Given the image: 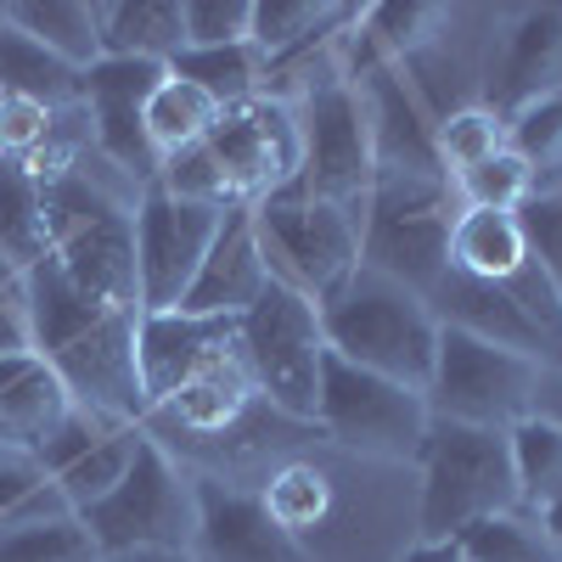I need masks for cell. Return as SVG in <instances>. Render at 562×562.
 <instances>
[{
  "instance_id": "obj_25",
  "label": "cell",
  "mask_w": 562,
  "mask_h": 562,
  "mask_svg": "<svg viewBox=\"0 0 562 562\" xmlns=\"http://www.w3.org/2000/svg\"><path fill=\"white\" fill-rule=\"evenodd\" d=\"M0 18L18 34H29L34 45H45L74 74L102 63V29H97V7L90 0H7Z\"/></svg>"
},
{
  "instance_id": "obj_13",
  "label": "cell",
  "mask_w": 562,
  "mask_h": 562,
  "mask_svg": "<svg viewBox=\"0 0 562 562\" xmlns=\"http://www.w3.org/2000/svg\"><path fill=\"white\" fill-rule=\"evenodd\" d=\"M169 68L158 63H130V57H102L97 68H85L79 79V113L90 119L97 153L124 169L130 180L153 186L158 180V153L147 140V97L158 90Z\"/></svg>"
},
{
  "instance_id": "obj_37",
  "label": "cell",
  "mask_w": 562,
  "mask_h": 562,
  "mask_svg": "<svg viewBox=\"0 0 562 562\" xmlns=\"http://www.w3.org/2000/svg\"><path fill=\"white\" fill-rule=\"evenodd\" d=\"M360 18H366V34L394 57H416L422 45H434L439 29L450 23V12L434 7V0H389V7H371Z\"/></svg>"
},
{
  "instance_id": "obj_10",
  "label": "cell",
  "mask_w": 562,
  "mask_h": 562,
  "mask_svg": "<svg viewBox=\"0 0 562 562\" xmlns=\"http://www.w3.org/2000/svg\"><path fill=\"white\" fill-rule=\"evenodd\" d=\"M299 124H304L299 186L310 198L366 220V203L378 192V153H371V124L360 108V90L349 79H326L321 90H310Z\"/></svg>"
},
{
  "instance_id": "obj_36",
  "label": "cell",
  "mask_w": 562,
  "mask_h": 562,
  "mask_svg": "<svg viewBox=\"0 0 562 562\" xmlns=\"http://www.w3.org/2000/svg\"><path fill=\"white\" fill-rule=\"evenodd\" d=\"M0 562H102V551L79 518H57V524L0 529Z\"/></svg>"
},
{
  "instance_id": "obj_9",
  "label": "cell",
  "mask_w": 562,
  "mask_h": 562,
  "mask_svg": "<svg viewBox=\"0 0 562 562\" xmlns=\"http://www.w3.org/2000/svg\"><path fill=\"white\" fill-rule=\"evenodd\" d=\"M79 524L97 540L102 557L147 551V546H192L198 501H192V484L175 473V461L140 434V450L130 461L124 484L113 495H102L97 506H85Z\"/></svg>"
},
{
  "instance_id": "obj_22",
  "label": "cell",
  "mask_w": 562,
  "mask_h": 562,
  "mask_svg": "<svg viewBox=\"0 0 562 562\" xmlns=\"http://www.w3.org/2000/svg\"><path fill=\"white\" fill-rule=\"evenodd\" d=\"M254 378H248V360H243V349L231 344L225 355H214L192 383H180L158 411L164 416H175L186 434H231L237 422L248 416V405H254Z\"/></svg>"
},
{
  "instance_id": "obj_46",
  "label": "cell",
  "mask_w": 562,
  "mask_h": 562,
  "mask_svg": "<svg viewBox=\"0 0 562 562\" xmlns=\"http://www.w3.org/2000/svg\"><path fill=\"white\" fill-rule=\"evenodd\" d=\"M45 484V467L34 461V450H23V445H0V518L29 495V490H40Z\"/></svg>"
},
{
  "instance_id": "obj_34",
  "label": "cell",
  "mask_w": 562,
  "mask_h": 562,
  "mask_svg": "<svg viewBox=\"0 0 562 562\" xmlns=\"http://www.w3.org/2000/svg\"><path fill=\"white\" fill-rule=\"evenodd\" d=\"M461 562H562V551L546 540V529L524 512H501V518H484L473 529L456 535Z\"/></svg>"
},
{
  "instance_id": "obj_11",
  "label": "cell",
  "mask_w": 562,
  "mask_h": 562,
  "mask_svg": "<svg viewBox=\"0 0 562 562\" xmlns=\"http://www.w3.org/2000/svg\"><path fill=\"white\" fill-rule=\"evenodd\" d=\"M231 209H198L169 198L164 186H140L135 198V281H140V315H169L186 304L192 281L220 237Z\"/></svg>"
},
{
  "instance_id": "obj_41",
  "label": "cell",
  "mask_w": 562,
  "mask_h": 562,
  "mask_svg": "<svg viewBox=\"0 0 562 562\" xmlns=\"http://www.w3.org/2000/svg\"><path fill=\"white\" fill-rule=\"evenodd\" d=\"M113 428H130V422H108V416H90V411H74L63 428H52L40 445H34V461L45 467V479H63L79 456H90Z\"/></svg>"
},
{
  "instance_id": "obj_23",
  "label": "cell",
  "mask_w": 562,
  "mask_h": 562,
  "mask_svg": "<svg viewBox=\"0 0 562 562\" xmlns=\"http://www.w3.org/2000/svg\"><path fill=\"white\" fill-rule=\"evenodd\" d=\"M529 265V237H524V220L506 214V209H461L450 220V270L467 281H512Z\"/></svg>"
},
{
  "instance_id": "obj_29",
  "label": "cell",
  "mask_w": 562,
  "mask_h": 562,
  "mask_svg": "<svg viewBox=\"0 0 562 562\" xmlns=\"http://www.w3.org/2000/svg\"><path fill=\"white\" fill-rule=\"evenodd\" d=\"M175 79H192L198 90H209V97L220 108H237L248 97H259V74H265V57L254 52V45H186V52L169 63Z\"/></svg>"
},
{
  "instance_id": "obj_45",
  "label": "cell",
  "mask_w": 562,
  "mask_h": 562,
  "mask_svg": "<svg viewBox=\"0 0 562 562\" xmlns=\"http://www.w3.org/2000/svg\"><path fill=\"white\" fill-rule=\"evenodd\" d=\"M7 355H34V333L23 310V276L12 265H0V360Z\"/></svg>"
},
{
  "instance_id": "obj_31",
  "label": "cell",
  "mask_w": 562,
  "mask_h": 562,
  "mask_svg": "<svg viewBox=\"0 0 562 562\" xmlns=\"http://www.w3.org/2000/svg\"><path fill=\"white\" fill-rule=\"evenodd\" d=\"M512 445V473H518V506H546L562 495V422L551 416H524L506 428Z\"/></svg>"
},
{
  "instance_id": "obj_39",
  "label": "cell",
  "mask_w": 562,
  "mask_h": 562,
  "mask_svg": "<svg viewBox=\"0 0 562 562\" xmlns=\"http://www.w3.org/2000/svg\"><path fill=\"white\" fill-rule=\"evenodd\" d=\"M535 169L518 158V153H495L484 169L473 175H461V192H467V209H506V214H518L529 198H535Z\"/></svg>"
},
{
  "instance_id": "obj_30",
  "label": "cell",
  "mask_w": 562,
  "mask_h": 562,
  "mask_svg": "<svg viewBox=\"0 0 562 562\" xmlns=\"http://www.w3.org/2000/svg\"><path fill=\"white\" fill-rule=\"evenodd\" d=\"M52 243H45V209H40V186L18 169L0 164V265H12L18 276L34 270Z\"/></svg>"
},
{
  "instance_id": "obj_42",
  "label": "cell",
  "mask_w": 562,
  "mask_h": 562,
  "mask_svg": "<svg viewBox=\"0 0 562 562\" xmlns=\"http://www.w3.org/2000/svg\"><path fill=\"white\" fill-rule=\"evenodd\" d=\"M186 45H243L254 34V0H180Z\"/></svg>"
},
{
  "instance_id": "obj_12",
  "label": "cell",
  "mask_w": 562,
  "mask_h": 562,
  "mask_svg": "<svg viewBox=\"0 0 562 562\" xmlns=\"http://www.w3.org/2000/svg\"><path fill=\"white\" fill-rule=\"evenodd\" d=\"M203 147L214 153L237 209H254L259 198L288 192L304 175V124L288 102L265 97V90L237 108H225Z\"/></svg>"
},
{
  "instance_id": "obj_43",
  "label": "cell",
  "mask_w": 562,
  "mask_h": 562,
  "mask_svg": "<svg viewBox=\"0 0 562 562\" xmlns=\"http://www.w3.org/2000/svg\"><path fill=\"white\" fill-rule=\"evenodd\" d=\"M518 220H524V237H529V259L546 270V281L562 299V192H535L518 209Z\"/></svg>"
},
{
  "instance_id": "obj_27",
  "label": "cell",
  "mask_w": 562,
  "mask_h": 562,
  "mask_svg": "<svg viewBox=\"0 0 562 562\" xmlns=\"http://www.w3.org/2000/svg\"><path fill=\"white\" fill-rule=\"evenodd\" d=\"M220 113H225V108L209 97V90H198L192 79L164 74L158 90L147 97V140H153L158 164L175 158V153H186V147H203L209 130L220 124Z\"/></svg>"
},
{
  "instance_id": "obj_18",
  "label": "cell",
  "mask_w": 562,
  "mask_h": 562,
  "mask_svg": "<svg viewBox=\"0 0 562 562\" xmlns=\"http://www.w3.org/2000/svg\"><path fill=\"white\" fill-rule=\"evenodd\" d=\"M562 90V0L551 7H524L506 29V45H501V63H495V79H490V108L501 119H512L518 108L551 97Z\"/></svg>"
},
{
  "instance_id": "obj_26",
  "label": "cell",
  "mask_w": 562,
  "mask_h": 562,
  "mask_svg": "<svg viewBox=\"0 0 562 562\" xmlns=\"http://www.w3.org/2000/svg\"><path fill=\"white\" fill-rule=\"evenodd\" d=\"M79 79L68 63H57L45 45H34L29 34H18L7 18H0V97H23L40 102L52 113H74L79 108Z\"/></svg>"
},
{
  "instance_id": "obj_28",
  "label": "cell",
  "mask_w": 562,
  "mask_h": 562,
  "mask_svg": "<svg viewBox=\"0 0 562 562\" xmlns=\"http://www.w3.org/2000/svg\"><path fill=\"white\" fill-rule=\"evenodd\" d=\"M355 18L349 7H333V0H254V34L248 45L265 57V68L276 57H293L304 45H315L333 23Z\"/></svg>"
},
{
  "instance_id": "obj_19",
  "label": "cell",
  "mask_w": 562,
  "mask_h": 562,
  "mask_svg": "<svg viewBox=\"0 0 562 562\" xmlns=\"http://www.w3.org/2000/svg\"><path fill=\"white\" fill-rule=\"evenodd\" d=\"M265 288H270V270H265V254H259V237H254V214L231 209L180 310L186 315H214V321H243Z\"/></svg>"
},
{
  "instance_id": "obj_8",
  "label": "cell",
  "mask_w": 562,
  "mask_h": 562,
  "mask_svg": "<svg viewBox=\"0 0 562 562\" xmlns=\"http://www.w3.org/2000/svg\"><path fill=\"white\" fill-rule=\"evenodd\" d=\"M535 389L540 366L495 349L461 326L439 321V355H434V383H428V411L439 422H467V428H518L524 416H535Z\"/></svg>"
},
{
  "instance_id": "obj_38",
  "label": "cell",
  "mask_w": 562,
  "mask_h": 562,
  "mask_svg": "<svg viewBox=\"0 0 562 562\" xmlns=\"http://www.w3.org/2000/svg\"><path fill=\"white\" fill-rule=\"evenodd\" d=\"M506 147L535 169V180L562 169V90H551V97H540L506 119Z\"/></svg>"
},
{
  "instance_id": "obj_15",
  "label": "cell",
  "mask_w": 562,
  "mask_h": 562,
  "mask_svg": "<svg viewBox=\"0 0 562 562\" xmlns=\"http://www.w3.org/2000/svg\"><path fill=\"white\" fill-rule=\"evenodd\" d=\"M192 501H198V529H192L198 562H315V551L299 535L270 524L259 495L220 479H192Z\"/></svg>"
},
{
  "instance_id": "obj_17",
  "label": "cell",
  "mask_w": 562,
  "mask_h": 562,
  "mask_svg": "<svg viewBox=\"0 0 562 562\" xmlns=\"http://www.w3.org/2000/svg\"><path fill=\"white\" fill-rule=\"evenodd\" d=\"M237 344V321H214V315H140L135 326V366H140V394L147 411H158L180 383H192L198 371Z\"/></svg>"
},
{
  "instance_id": "obj_33",
  "label": "cell",
  "mask_w": 562,
  "mask_h": 562,
  "mask_svg": "<svg viewBox=\"0 0 562 562\" xmlns=\"http://www.w3.org/2000/svg\"><path fill=\"white\" fill-rule=\"evenodd\" d=\"M434 153H439V169H450L456 180L473 175L495 153H506V119L495 108H456L434 124Z\"/></svg>"
},
{
  "instance_id": "obj_2",
  "label": "cell",
  "mask_w": 562,
  "mask_h": 562,
  "mask_svg": "<svg viewBox=\"0 0 562 562\" xmlns=\"http://www.w3.org/2000/svg\"><path fill=\"white\" fill-rule=\"evenodd\" d=\"M45 243L57 270L108 310H140L135 281V203L108 198L85 169L40 186Z\"/></svg>"
},
{
  "instance_id": "obj_3",
  "label": "cell",
  "mask_w": 562,
  "mask_h": 562,
  "mask_svg": "<svg viewBox=\"0 0 562 562\" xmlns=\"http://www.w3.org/2000/svg\"><path fill=\"white\" fill-rule=\"evenodd\" d=\"M416 461H422V506H416L422 540H456L461 529L484 518L518 512L512 445L495 428H467V422L434 416Z\"/></svg>"
},
{
  "instance_id": "obj_6",
  "label": "cell",
  "mask_w": 562,
  "mask_h": 562,
  "mask_svg": "<svg viewBox=\"0 0 562 562\" xmlns=\"http://www.w3.org/2000/svg\"><path fill=\"white\" fill-rule=\"evenodd\" d=\"M315 422L326 428V439H338L355 456L416 461L434 411H428V394H416L405 383H389V378H378V371H360V366H349V360H338L333 349H326Z\"/></svg>"
},
{
  "instance_id": "obj_50",
  "label": "cell",
  "mask_w": 562,
  "mask_h": 562,
  "mask_svg": "<svg viewBox=\"0 0 562 562\" xmlns=\"http://www.w3.org/2000/svg\"><path fill=\"white\" fill-rule=\"evenodd\" d=\"M535 524H540V529H546V540H551V546L562 551V495L540 506V518H535Z\"/></svg>"
},
{
  "instance_id": "obj_14",
  "label": "cell",
  "mask_w": 562,
  "mask_h": 562,
  "mask_svg": "<svg viewBox=\"0 0 562 562\" xmlns=\"http://www.w3.org/2000/svg\"><path fill=\"white\" fill-rule=\"evenodd\" d=\"M135 326L140 310H113L90 333L63 344L57 355H45L57 366V378L68 383L74 405L108 422H135L147 416V394H140V366H135Z\"/></svg>"
},
{
  "instance_id": "obj_20",
  "label": "cell",
  "mask_w": 562,
  "mask_h": 562,
  "mask_svg": "<svg viewBox=\"0 0 562 562\" xmlns=\"http://www.w3.org/2000/svg\"><path fill=\"white\" fill-rule=\"evenodd\" d=\"M428 304H439L434 315L445 326H461V333H473V338H484L495 349H512V355H524L535 366H557L546 333L529 321V310L506 288H490V281H467V276L445 270V281L428 293Z\"/></svg>"
},
{
  "instance_id": "obj_44",
  "label": "cell",
  "mask_w": 562,
  "mask_h": 562,
  "mask_svg": "<svg viewBox=\"0 0 562 562\" xmlns=\"http://www.w3.org/2000/svg\"><path fill=\"white\" fill-rule=\"evenodd\" d=\"M63 124V113L23 102V97H0V164H23L29 153H40L52 130Z\"/></svg>"
},
{
  "instance_id": "obj_7",
  "label": "cell",
  "mask_w": 562,
  "mask_h": 562,
  "mask_svg": "<svg viewBox=\"0 0 562 562\" xmlns=\"http://www.w3.org/2000/svg\"><path fill=\"white\" fill-rule=\"evenodd\" d=\"M237 349L248 360L254 389L288 416H315L321 400V360H326V338H321V304L281 288H270L254 299V310L237 321Z\"/></svg>"
},
{
  "instance_id": "obj_5",
  "label": "cell",
  "mask_w": 562,
  "mask_h": 562,
  "mask_svg": "<svg viewBox=\"0 0 562 562\" xmlns=\"http://www.w3.org/2000/svg\"><path fill=\"white\" fill-rule=\"evenodd\" d=\"M360 265L428 299L450 270L445 180H378L360 220Z\"/></svg>"
},
{
  "instance_id": "obj_49",
  "label": "cell",
  "mask_w": 562,
  "mask_h": 562,
  "mask_svg": "<svg viewBox=\"0 0 562 562\" xmlns=\"http://www.w3.org/2000/svg\"><path fill=\"white\" fill-rule=\"evenodd\" d=\"M400 562H461V546L456 540H416Z\"/></svg>"
},
{
  "instance_id": "obj_24",
  "label": "cell",
  "mask_w": 562,
  "mask_h": 562,
  "mask_svg": "<svg viewBox=\"0 0 562 562\" xmlns=\"http://www.w3.org/2000/svg\"><path fill=\"white\" fill-rule=\"evenodd\" d=\"M97 29H102V57L169 68L186 52L180 0H108V7H97Z\"/></svg>"
},
{
  "instance_id": "obj_1",
  "label": "cell",
  "mask_w": 562,
  "mask_h": 562,
  "mask_svg": "<svg viewBox=\"0 0 562 562\" xmlns=\"http://www.w3.org/2000/svg\"><path fill=\"white\" fill-rule=\"evenodd\" d=\"M321 338L338 360L378 371V378L405 383L416 394H428L434 383V355H439L434 304L366 265L333 304H321Z\"/></svg>"
},
{
  "instance_id": "obj_51",
  "label": "cell",
  "mask_w": 562,
  "mask_h": 562,
  "mask_svg": "<svg viewBox=\"0 0 562 562\" xmlns=\"http://www.w3.org/2000/svg\"><path fill=\"white\" fill-rule=\"evenodd\" d=\"M0 445H12V434H7V422H0Z\"/></svg>"
},
{
  "instance_id": "obj_40",
  "label": "cell",
  "mask_w": 562,
  "mask_h": 562,
  "mask_svg": "<svg viewBox=\"0 0 562 562\" xmlns=\"http://www.w3.org/2000/svg\"><path fill=\"white\" fill-rule=\"evenodd\" d=\"M158 186L169 198L198 203V209H237V198H231V186H225V175H220L209 147H186V153L164 158L158 164Z\"/></svg>"
},
{
  "instance_id": "obj_48",
  "label": "cell",
  "mask_w": 562,
  "mask_h": 562,
  "mask_svg": "<svg viewBox=\"0 0 562 562\" xmlns=\"http://www.w3.org/2000/svg\"><path fill=\"white\" fill-rule=\"evenodd\" d=\"M102 562H198V557H192V546H147V551H119Z\"/></svg>"
},
{
  "instance_id": "obj_32",
  "label": "cell",
  "mask_w": 562,
  "mask_h": 562,
  "mask_svg": "<svg viewBox=\"0 0 562 562\" xmlns=\"http://www.w3.org/2000/svg\"><path fill=\"white\" fill-rule=\"evenodd\" d=\"M259 501L270 512V524H281L288 535L304 540L310 529H321L326 518H333V479H326L315 461H288V467H276V473H270Z\"/></svg>"
},
{
  "instance_id": "obj_21",
  "label": "cell",
  "mask_w": 562,
  "mask_h": 562,
  "mask_svg": "<svg viewBox=\"0 0 562 562\" xmlns=\"http://www.w3.org/2000/svg\"><path fill=\"white\" fill-rule=\"evenodd\" d=\"M74 394L68 383L57 378V366L45 355H7L0 360V422H7L12 445L34 450L52 428L74 416Z\"/></svg>"
},
{
  "instance_id": "obj_47",
  "label": "cell",
  "mask_w": 562,
  "mask_h": 562,
  "mask_svg": "<svg viewBox=\"0 0 562 562\" xmlns=\"http://www.w3.org/2000/svg\"><path fill=\"white\" fill-rule=\"evenodd\" d=\"M57 518H74V506H68V495L45 479L40 490H29L7 518H0V529H29V524H57Z\"/></svg>"
},
{
  "instance_id": "obj_35",
  "label": "cell",
  "mask_w": 562,
  "mask_h": 562,
  "mask_svg": "<svg viewBox=\"0 0 562 562\" xmlns=\"http://www.w3.org/2000/svg\"><path fill=\"white\" fill-rule=\"evenodd\" d=\"M135 450H140V428L130 422V428H113V434H108V439H102L97 450H90V456H79V461L68 467L63 479H52V484H57V490L68 495L74 518H79L85 506H97L102 495H113V490L124 484V473H130Z\"/></svg>"
},
{
  "instance_id": "obj_4",
  "label": "cell",
  "mask_w": 562,
  "mask_h": 562,
  "mask_svg": "<svg viewBox=\"0 0 562 562\" xmlns=\"http://www.w3.org/2000/svg\"><path fill=\"white\" fill-rule=\"evenodd\" d=\"M248 214H254V237H259L270 281H281V288H293L315 304H333L355 281V270H360V220L355 214L310 198L299 180L276 198H259Z\"/></svg>"
},
{
  "instance_id": "obj_16",
  "label": "cell",
  "mask_w": 562,
  "mask_h": 562,
  "mask_svg": "<svg viewBox=\"0 0 562 562\" xmlns=\"http://www.w3.org/2000/svg\"><path fill=\"white\" fill-rule=\"evenodd\" d=\"M355 90H360V108H366V124H371L378 180H445L439 153H434V124L422 119L411 85L389 63H371Z\"/></svg>"
}]
</instances>
